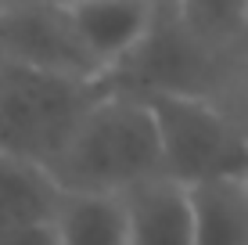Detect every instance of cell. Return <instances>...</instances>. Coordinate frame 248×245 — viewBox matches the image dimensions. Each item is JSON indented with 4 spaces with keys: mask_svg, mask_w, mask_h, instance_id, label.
Segmentation results:
<instances>
[{
    "mask_svg": "<svg viewBox=\"0 0 248 245\" xmlns=\"http://www.w3.org/2000/svg\"><path fill=\"white\" fill-rule=\"evenodd\" d=\"M50 177L65 195H112L162 173L155 123L144 101L97 90L76 123L72 137L50 163Z\"/></svg>",
    "mask_w": 248,
    "mask_h": 245,
    "instance_id": "obj_1",
    "label": "cell"
},
{
    "mask_svg": "<svg viewBox=\"0 0 248 245\" xmlns=\"http://www.w3.org/2000/svg\"><path fill=\"white\" fill-rule=\"evenodd\" d=\"M237 62L227 54L202 47L191 33L176 22L173 7L158 0L151 29L123 62L115 65L105 80L97 83L101 90L126 98H209L216 101L227 90Z\"/></svg>",
    "mask_w": 248,
    "mask_h": 245,
    "instance_id": "obj_2",
    "label": "cell"
},
{
    "mask_svg": "<svg viewBox=\"0 0 248 245\" xmlns=\"http://www.w3.org/2000/svg\"><path fill=\"white\" fill-rule=\"evenodd\" d=\"M97 90L87 80L0 62V151L50 170Z\"/></svg>",
    "mask_w": 248,
    "mask_h": 245,
    "instance_id": "obj_3",
    "label": "cell"
},
{
    "mask_svg": "<svg viewBox=\"0 0 248 245\" xmlns=\"http://www.w3.org/2000/svg\"><path fill=\"white\" fill-rule=\"evenodd\" d=\"M158 137L162 177L198 188L216 180H245L248 137L209 98H144Z\"/></svg>",
    "mask_w": 248,
    "mask_h": 245,
    "instance_id": "obj_4",
    "label": "cell"
},
{
    "mask_svg": "<svg viewBox=\"0 0 248 245\" xmlns=\"http://www.w3.org/2000/svg\"><path fill=\"white\" fill-rule=\"evenodd\" d=\"M0 62L97 83V69L72 29L65 0L0 11Z\"/></svg>",
    "mask_w": 248,
    "mask_h": 245,
    "instance_id": "obj_5",
    "label": "cell"
},
{
    "mask_svg": "<svg viewBox=\"0 0 248 245\" xmlns=\"http://www.w3.org/2000/svg\"><path fill=\"white\" fill-rule=\"evenodd\" d=\"M65 7L101 83L144 40L158 0H65Z\"/></svg>",
    "mask_w": 248,
    "mask_h": 245,
    "instance_id": "obj_6",
    "label": "cell"
},
{
    "mask_svg": "<svg viewBox=\"0 0 248 245\" xmlns=\"http://www.w3.org/2000/svg\"><path fill=\"white\" fill-rule=\"evenodd\" d=\"M126 224V245H194V209L191 188L148 177L119 195Z\"/></svg>",
    "mask_w": 248,
    "mask_h": 245,
    "instance_id": "obj_7",
    "label": "cell"
},
{
    "mask_svg": "<svg viewBox=\"0 0 248 245\" xmlns=\"http://www.w3.org/2000/svg\"><path fill=\"white\" fill-rule=\"evenodd\" d=\"M65 191L44 166L0 151V238L4 234L50 227Z\"/></svg>",
    "mask_w": 248,
    "mask_h": 245,
    "instance_id": "obj_8",
    "label": "cell"
},
{
    "mask_svg": "<svg viewBox=\"0 0 248 245\" xmlns=\"http://www.w3.org/2000/svg\"><path fill=\"white\" fill-rule=\"evenodd\" d=\"M194 245H248V191L241 180L191 188Z\"/></svg>",
    "mask_w": 248,
    "mask_h": 245,
    "instance_id": "obj_9",
    "label": "cell"
},
{
    "mask_svg": "<svg viewBox=\"0 0 248 245\" xmlns=\"http://www.w3.org/2000/svg\"><path fill=\"white\" fill-rule=\"evenodd\" d=\"M54 245H126L123 206L112 195H62Z\"/></svg>",
    "mask_w": 248,
    "mask_h": 245,
    "instance_id": "obj_10",
    "label": "cell"
},
{
    "mask_svg": "<svg viewBox=\"0 0 248 245\" xmlns=\"http://www.w3.org/2000/svg\"><path fill=\"white\" fill-rule=\"evenodd\" d=\"M166 4L173 7L176 22L202 47L234 58L237 36H241V25L248 15V0H166Z\"/></svg>",
    "mask_w": 248,
    "mask_h": 245,
    "instance_id": "obj_11",
    "label": "cell"
},
{
    "mask_svg": "<svg viewBox=\"0 0 248 245\" xmlns=\"http://www.w3.org/2000/svg\"><path fill=\"white\" fill-rule=\"evenodd\" d=\"M216 105L234 119V126L248 137V65H237L234 76H230L227 90L216 98Z\"/></svg>",
    "mask_w": 248,
    "mask_h": 245,
    "instance_id": "obj_12",
    "label": "cell"
},
{
    "mask_svg": "<svg viewBox=\"0 0 248 245\" xmlns=\"http://www.w3.org/2000/svg\"><path fill=\"white\" fill-rule=\"evenodd\" d=\"M0 245H54V231H50V227H32V231L4 234Z\"/></svg>",
    "mask_w": 248,
    "mask_h": 245,
    "instance_id": "obj_13",
    "label": "cell"
},
{
    "mask_svg": "<svg viewBox=\"0 0 248 245\" xmlns=\"http://www.w3.org/2000/svg\"><path fill=\"white\" fill-rule=\"evenodd\" d=\"M234 62H237V65H248V15H245L241 36H237V47H234Z\"/></svg>",
    "mask_w": 248,
    "mask_h": 245,
    "instance_id": "obj_14",
    "label": "cell"
},
{
    "mask_svg": "<svg viewBox=\"0 0 248 245\" xmlns=\"http://www.w3.org/2000/svg\"><path fill=\"white\" fill-rule=\"evenodd\" d=\"M29 4H58V0H0V11L4 7H29Z\"/></svg>",
    "mask_w": 248,
    "mask_h": 245,
    "instance_id": "obj_15",
    "label": "cell"
},
{
    "mask_svg": "<svg viewBox=\"0 0 248 245\" xmlns=\"http://www.w3.org/2000/svg\"><path fill=\"white\" fill-rule=\"evenodd\" d=\"M241 184H245V191H248V173H245V180H241Z\"/></svg>",
    "mask_w": 248,
    "mask_h": 245,
    "instance_id": "obj_16",
    "label": "cell"
}]
</instances>
